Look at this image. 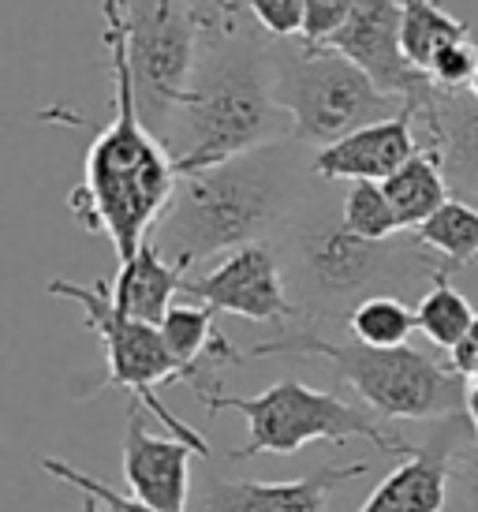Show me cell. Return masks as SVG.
Instances as JSON below:
<instances>
[{
    "label": "cell",
    "mask_w": 478,
    "mask_h": 512,
    "mask_svg": "<svg viewBox=\"0 0 478 512\" xmlns=\"http://www.w3.org/2000/svg\"><path fill=\"white\" fill-rule=\"evenodd\" d=\"M310 157V146L284 139L225 165L187 172L150 240L183 273L206 258L273 243L318 191Z\"/></svg>",
    "instance_id": "1"
},
{
    "label": "cell",
    "mask_w": 478,
    "mask_h": 512,
    "mask_svg": "<svg viewBox=\"0 0 478 512\" xmlns=\"http://www.w3.org/2000/svg\"><path fill=\"white\" fill-rule=\"evenodd\" d=\"M176 124L183 128L176 150L180 176L292 139V116L277 105L273 90V38L251 12L202 30L191 90Z\"/></svg>",
    "instance_id": "2"
},
{
    "label": "cell",
    "mask_w": 478,
    "mask_h": 512,
    "mask_svg": "<svg viewBox=\"0 0 478 512\" xmlns=\"http://www.w3.org/2000/svg\"><path fill=\"white\" fill-rule=\"evenodd\" d=\"M284 281L299 311L296 326H348L352 311L370 296L426 292L437 281L441 262L422 251L411 232L396 240H359L340 225V210L325 202L322 187L277 236Z\"/></svg>",
    "instance_id": "3"
},
{
    "label": "cell",
    "mask_w": 478,
    "mask_h": 512,
    "mask_svg": "<svg viewBox=\"0 0 478 512\" xmlns=\"http://www.w3.org/2000/svg\"><path fill=\"white\" fill-rule=\"evenodd\" d=\"M254 359H299L325 363L337 382L352 389L366 412L378 419H445L467 412V382L449 359H434L419 348H366L359 341H333L322 329L288 326L281 337L251 348Z\"/></svg>",
    "instance_id": "4"
},
{
    "label": "cell",
    "mask_w": 478,
    "mask_h": 512,
    "mask_svg": "<svg viewBox=\"0 0 478 512\" xmlns=\"http://www.w3.org/2000/svg\"><path fill=\"white\" fill-rule=\"evenodd\" d=\"M198 404L213 415L239 412L247 419V445L232 449V460H254V456H292L310 441H348L366 438L374 441L381 453L411 456L408 438H400L396 430L385 427V419L366 412L363 404L337 397L329 389H314V385L299 382V378H284V382L262 389L258 397H225V393H206Z\"/></svg>",
    "instance_id": "5"
},
{
    "label": "cell",
    "mask_w": 478,
    "mask_h": 512,
    "mask_svg": "<svg viewBox=\"0 0 478 512\" xmlns=\"http://www.w3.org/2000/svg\"><path fill=\"white\" fill-rule=\"evenodd\" d=\"M273 90L277 105L292 116V139L310 150H325L408 109L329 45L310 49L303 42H273Z\"/></svg>",
    "instance_id": "6"
},
{
    "label": "cell",
    "mask_w": 478,
    "mask_h": 512,
    "mask_svg": "<svg viewBox=\"0 0 478 512\" xmlns=\"http://www.w3.org/2000/svg\"><path fill=\"white\" fill-rule=\"evenodd\" d=\"M49 296L79 303L86 314V329L98 333L101 348H105V367H109L101 389H124V393H131V400H139L142 408H150V415H157V423L172 430V438L187 441L198 456H210L206 438L187 427L183 419H176L165 408V400L157 397V385L169 382H183L198 389L195 374L169 352V344L161 337V326L135 322V318L116 311L113 296H109V281H94V285L49 281Z\"/></svg>",
    "instance_id": "7"
},
{
    "label": "cell",
    "mask_w": 478,
    "mask_h": 512,
    "mask_svg": "<svg viewBox=\"0 0 478 512\" xmlns=\"http://www.w3.org/2000/svg\"><path fill=\"white\" fill-rule=\"evenodd\" d=\"M202 49V23L191 0H127V60L139 113L157 143L172 150L176 120L191 90Z\"/></svg>",
    "instance_id": "8"
},
{
    "label": "cell",
    "mask_w": 478,
    "mask_h": 512,
    "mask_svg": "<svg viewBox=\"0 0 478 512\" xmlns=\"http://www.w3.org/2000/svg\"><path fill=\"white\" fill-rule=\"evenodd\" d=\"M340 57H348L355 68H363L378 90L389 98H400L408 105L415 120L430 124L437 109L441 90L426 72H419L408 57H404V42H400V0H355V12L348 27L340 30L329 42Z\"/></svg>",
    "instance_id": "9"
},
{
    "label": "cell",
    "mask_w": 478,
    "mask_h": 512,
    "mask_svg": "<svg viewBox=\"0 0 478 512\" xmlns=\"http://www.w3.org/2000/svg\"><path fill=\"white\" fill-rule=\"evenodd\" d=\"M187 296H195L213 314H239L262 326H296L299 311L292 303L277 243H251L225 255L213 270L187 277Z\"/></svg>",
    "instance_id": "10"
},
{
    "label": "cell",
    "mask_w": 478,
    "mask_h": 512,
    "mask_svg": "<svg viewBox=\"0 0 478 512\" xmlns=\"http://www.w3.org/2000/svg\"><path fill=\"white\" fill-rule=\"evenodd\" d=\"M471 434H475V423L467 412L437 419V427L422 438V445H415L411 456H404L370 490L359 512H445L452 486V456Z\"/></svg>",
    "instance_id": "11"
},
{
    "label": "cell",
    "mask_w": 478,
    "mask_h": 512,
    "mask_svg": "<svg viewBox=\"0 0 478 512\" xmlns=\"http://www.w3.org/2000/svg\"><path fill=\"white\" fill-rule=\"evenodd\" d=\"M146 408L131 400L124 430V483L131 498L157 512H187L191 494V460L195 449L180 438H157L150 434Z\"/></svg>",
    "instance_id": "12"
},
{
    "label": "cell",
    "mask_w": 478,
    "mask_h": 512,
    "mask_svg": "<svg viewBox=\"0 0 478 512\" xmlns=\"http://www.w3.org/2000/svg\"><path fill=\"white\" fill-rule=\"evenodd\" d=\"M370 464H322L303 479L288 483H254V479H213L206 486V512H325L329 498L337 494V486L348 479L366 475Z\"/></svg>",
    "instance_id": "13"
},
{
    "label": "cell",
    "mask_w": 478,
    "mask_h": 512,
    "mask_svg": "<svg viewBox=\"0 0 478 512\" xmlns=\"http://www.w3.org/2000/svg\"><path fill=\"white\" fill-rule=\"evenodd\" d=\"M415 113L404 109L393 120H381L370 128L355 131L340 143L314 150L310 169L318 180H348V184H385L389 176L408 165L415 150Z\"/></svg>",
    "instance_id": "14"
},
{
    "label": "cell",
    "mask_w": 478,
    "mask_h": 512,
    "mask_svg": "<svg viewBox=\"0 0 478 512\" xmlns=\"http://www.w3.org/2000/svg\"><path fill=\"white\" fill-rule=\"evenodd\" d=\"M430 146L441 157L452 199L478 206V98L471 90L441 94L426 124Z\"/></svg>",
    "instance_id": "15"
},
{
    "label": "cell",
    "mask_w": 478,
    "mask_h": 512,
    "mask_svg": "<svg viewBox=\"0 0 478 512\" xmlns=\"http://www.w3.org/2000/svg\"><path fill=\"white\" fill-rule=\"evenodd\" d=\"M183 288H187V277L180 266H172L154 247V240H146L131 262H120V273L109 285V296H113V307L120 314L135 318V322L161 326L165 314L176 307L172 303L176 292H183Z\"/></svg>",
    "instance_id": "16"
},
{
    "label": "cell",
    "mask_w": 478,
    "mask_h": 512,
    "mask_svg": "<svg viewBox=\"0 0 478 512\" xmlns=\"http://www.w3.org/2000/svg\"><path fill=\"white\" fill-rule=\"evenodd\" d=\"M381 187H385V195L393 202L400 232H415L452 199L449 180H445V169H441V157H437L434 146L419 150L404 169L389 176Z\"/></svg>",
    "instance_id": "17"
},
{
    "label": "cell",
    "mask_w": 478,
    "mask_h": 512,
    "mask_svg": "<svg viewBox=\"0 0 478 512\" xmlns=\"http://www.w3.org/2000/svg\"><path fill=\"white\" fill-rule=\"evenodd\" d=\"M400 42L404 57L419 72H430V64L449 45L467 42V23L456 19L449 8H441L437 0H400Z\"/></svg>",
    "instance_id": "18"
},
{
    "label": "cell",
    "mask_w": 478,
    "mask_h": 512,
    "mask_svg": "<svg viewBox=\"0 0 478 512\" xmlns=\"http://www.w3.org/2000/svg\"><path fill=\"white\" fill-rule=\"evenodd\" d=\"M411 236H415L422 251H430L441 262L445 273L464 270L467 262L478 258V206H471L464 199H449Z\"/></svg>",
    "instance_id": "19"
},
{
    "label": "cell",
    "mask_w": 478,
    "mask_h": 512,
    "mask_svg": "<svg viewBox=\"0 0 478 512\" xmlns=\"http://www.w3.org/2000/svg\"><path fill=\"white\" fill-rule=\"evenodd\" d=\"M475 307L467 303L464 292L449 285V273H437V281L419 296L415 303V318H419V333L426 341L441 348V352H456L471 326H475Z\"/></svg>",
    "instance_id": "20"
},
{
    "label": "cell",
    "mask_w": 478,
    "mask_h": 512,
    "mask_svg": "<svg viewBox=\"0 0 478 512\" xmlns=\"http://www.w3.org/2000/svg\"><path fill=\"white\" fill-rule=\"evenodd\" d=\"M415 329H419V318L404 296H370L348 318L352 341L366 348H404Z\"/></svg>",
    "instance_id": "21"
},
{
    "label": "cell",
    "mask_w": 478,
    "mask_h": 512,
    "mask_svg": "<svg viewBox=\"0 0 478 512\" xmlns=\"http://www.w3.org/2000/svg\"><path fill=\"white\" fill-rule=\"evenodd\" d=\"M340 225L348 228L359 240H396L400 225H396L393 202L385 195L381 184H352L340 199Z\"/></svg>",
    "instance_id": "22"
},
{
    "label": "cell",
    "mask_w": 478,
    "mask_h": 512,
    "mask_svg": "<svg viewBox=\"0 0 478 512\" xmlns=\"http://www.w3.org/2000/svg\"><path fill=\"white\" fill-rule=\"evenodd\" d=\"M42 468L53 475V479H60V483L75 486V490H83L86 498L101 501V509L105 512H157L150 509V505H142L139 498H131V494H120V490H113L109 483H101V479H94V475H86V471L71 468L68 460H57V456H42Z\"/></svg>",
    "instance_id": "23"
},
{
    "label": "cell",
    "mask_w": 478,
    "mask_h": 512,
    "mask_svg": "<svg viewBox=\"0 0 478 512\" xmlns=\"http://www.w3.org/2000/svg\"><path fill=\"white\" fill-rule=\"evenodd\" d=\"M247 12L273 42H299L303 38L307 0H247Z\"/></svg>",
    "instance_id": "24"
},
{
    "label": "cell",
    "mask_w": 478,
    "mask_h": 512,
    "mask_svg": "<svg viewBox=\"0 0 478 512\" xmlns=\"http://www.w3.org/2000/svg\"><path fill=\"white\" fill-rule=\"evenodd\" d=\"M475 72H478V45L467 38V42L449 45V49L430 64L426 75L434 79V86L441 94H456V90H471Z\"/></svg>",
    "instance_id": "25"
},
{
    "label": "cell",
    "mask_w": 478,
    "mask_h": 512,
    "mask_svg": "<svg viewBox=\"0 0 478 512\" xmlns=\"http://www.w3.org/2000/svg\"><path fill=\"white\" fill-rule=\"evenodd\" d=\"M355 12V0H307V19H303V38L299 42L310 49H325L348 27Z\"/></svg>",
    "instance_id": "26"
},
{
    "label": "cell",
    "mask_w": 478,
    "mask_h": 512,
    "mask_svg": "<svg viewBox=\"0 0 478 512\" xmlns=\"http://www.w3.org/2000/svg\"><path fill=\"white\" fill-rule=\"evenodd\" d=\"M452 486L471 509H478V430L464 438V445L452 456Z\"/></svg>",
    "instance_id": "27"
},
{
    "label": "cell",
    "mask_w": 478,
    "mask_h": 512,
    "mask_svg": "<svg viewBox=\"0 0 478 512\" xmlns=\"http://www.w3.org/2000/svg\"><path fill=\"white\" fill-rule=\"evenodd\" d=\"M449 363H452V370L464 378V382H471V378L478 374V314H475V326H471V333L460 341V348H456V352H449Z\"/></svg>",
    "instance_id": "28"
},
{
    "label": "cell",
    "mask_w": 478,
    "mask_h": 512,
    "mask_svg": "<svg viewBox=\"0 0 478 512\" xmlns=\"http://www.w3.org/2000/svg\"><path fill=\"white\" fill-rule=\"evenodd\" d=\"M191 8H195L202 30L217 27V23H225V19H232L239 12H247V8H239V0H191Z\"/></svg>",
    "instance_id": "29"
},
{
    "label": "cell",
    "mask_w": 478,
    "mask_h": 512,
    "mask_svg": "<svg viewBox=\"0 0 478 512\" xmlns=\"http://www.w3.org/2000/svg\"><path fill=\"white\" fill-rule=\"evenodd\" d=\"M467 415H471V423H475V430H478V374L467 382Z\"/></svg>",
    "instance_id": "30"
},
{
    "label": "cell",
    "mask_w": 478,
    "mask_h": 512,
    "mask_svg": "<svg viewBox=\"0 0 478 512\" xmlns=\"http://www.w3.org/2000/svg\"><path fill=\"white\" fill-rule=\"evenodd\" d=\"M83 512H105V509H101V501L86 498V501H83Z\"/></svg>",
    "instance_id": "31"
},
{
    "label": "cell",
    "mask_w": 478,
    "mask_h": 512,
    "mask_svg": "<svg viewBox=\"0 0 478 512\" xmlns=\"http://www.w3.org/2000/svg\"><path fill=\"white\" fill-rule=\"evenodd\" d=\"M471 94L478 98V72H475V83H471Z\"/></svg>",
    "instance_id": "32"
}]
</instances>
